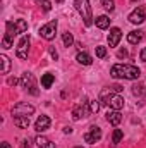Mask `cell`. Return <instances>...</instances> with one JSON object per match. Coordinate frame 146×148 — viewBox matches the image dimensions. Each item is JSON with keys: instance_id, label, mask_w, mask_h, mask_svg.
Instances as JSON below:
<instances>
[{"instance_id": "1", "label": "cell", "mask_w": 146, "mask_h": 148, "mask_svg": "<svg viewBox=\"0 0 146 148\" xmlns=\"http://www.w3.org/2000/svg\"><path fill=\"white\" fill-rule=\"evenodd\" d=\"M110 76L115 79H138L141 76V71L136 66H127V64H115L110 69Z\"/></svg>"}, {"instance_id": "2", "label": "cell", "mask_w": 146, "mask_h": 148, "mask_svg": "<svg viewBox=\"0 0 146 148\" xmlns=\"http://www.w3.org/2000/svg\"><path fill=\"white\" fill-rule=\"evenodd\" d=\"M100 102H103L105 105H108L112 110H120L124 107V98L120 95H117L112 88H105L100 93Z\"/></svg>"}, {"instance_id": "3", "label": "cell", "mask_w": 146, "mask_h": 148, "mask_svg": "<svg viewBox=\"0 0 146 148\" xmlns=\"http://www.w3.org/2000/svg\"><path fill=\"white\" fill-rule=\"evenodd\" d=\"M74 5H76L77 12L81 14V17L84 19V24L86 26H91L93 24V14H91L89 2L88 0H74Z\"/></svg>"}, {"instance_id": "4", "label": "cell", "mask_w": 146, "mask_h": 148, "mask_svg": "<svg viewBox=\"0 0 146 148\" xmlns=\"http://www.w3.org/2000/svg\"><path fill=\"white\" fill-rule=\"evenodd\" d=\"M29 35H24V36L19 40V43H17V48H16V55L21 59V60H24V59H28V53H29Z\"/></svg>"}, {"instance_id": "5", "label": "cell", "mask_w": 146, "mask_h": 148, "mask_svg": "<svg viewBox=\"0 0 146 148\" xmlns=\"http://www.w3.org/2000/svg\"><path fill=\"white\" fill-rule=\"evenodd\" d=\"M21 86L26 88L31 95H38V90H36V81H35V76L31 73H24L23 77H21Z\"/></svg>"}, {"instance_id": "6", "label": "cell", "mask_w": 146, "mask_h": 148, "mask_svg": "<svg viewBox=\"0 0 146 148\" xmlns=\"http://www.w3.org/2000/svg\"><path fill=\"white\" fill-rule=\"evenodd\" d=\"M57 35V21H50V23H46L45 26H41L40 28V36L45 38V40H53Z\"/></svg>"}, {"instance_id": "7", "label": "cell", "mask_w": 146, "mask_h": 148, "mask_svg": "<svg viewBox=\"0 0 146 148\" xmlns=\"http://www.w3.org/2000/svg\"><path fill=\"white\" fill-rule=\"evenodd\" d=\"M33 112H35V107H33V105H29V103H26V102H19L17 105H14V109H12V115H14V117H19V115H26V117H29Z\"/></svg>"}, {"instance_id": "8", "label": "cell", "mask_w": 146, "mask_h": 148, "mask_svg": "<svg viewBox=\"0 0 146 148\" xmlns=\"http://www.w3.org/2000/svg\"><path fill=\"white\" fill-rule=\"evenodd\" d=\"M102 140V129L98 126H91L86 133H84V141L89 143V145H95L96 141Z\"/></svg>"}, {"instance_id": "9", "label": "cell", "mask_w": 146, "mask_h": 148, "mask_svg": "<svg viewBox=\"0 0 146 148\" xmlns=\"http://www.w3.org/2000/svg\"><path fill=\"white\" fill-rule=\"evenodd\" d=\"M145 19H146V7L145 5H139L138 9H134L129 14V23H132V24H141V23H145Z\"/></svg>"}, {"instance_id": "10", "label": "cell", "mask_w": 146, "mask_h": 148, "mask_svg": "<svg viewBox=\"0 0 146 148\" xmlns=\"http://www.w3.org/2000/svg\"><path fill=\"white\" fill-rule=\"evenodd\" d=\"M91 114V110H89V105H76L72 109V119L74 121H81V119H84V117H88Z\"/></svg>"}, {"instance_id": "11", "label": "cell", "mask_w": 146, "mask_h": 148, "mask_svg": "<svg viewBox=\"0 0 146 148\" xmlns=\"http://www.w3.org/2000/svg\"><path fill=\"white\" fill-rule=\"evenodd\" d=\"M48 127H50V117L48 115H40L36 119V122H35V129H36L38 133H43Z\"/></svg>"}, {"instance_id": "12", "label": "cell", "mask_w": 146, "mask_h": 148, "mask_svg": "<svg viewBox=\"0 0 146 148\" xmlns=\"http://www.w3.org/2000/svg\"><path fill=\"white\" fill-rule=\"evenodd\" d=\"M120 38H122V31L119 28H112L110 35H108V45L110 47H117L119 41H120Z\"/></svg>"}, {"instance_id": "13", "label": "cell", "mask_w": 146, "mask_h": 148, "mask_svg": "<svg viewBox=\"0 0 146 148\" xmlns=\"http://www.w3.org/2000/svg\"><path fill=\"white\" fill-rule=\"evenodd\" d=\"M107 121H108L112 126H119L120 121H122V115H120V110H112L107 114Z\"/></svg>"}, {"instance_id": "14", "label": "cell", "mask_w": 146, "mask_h": 148, "mask_svg": "<svg viewBox=\"0 0 146 148\" xmlns=\"http://www.w3.org/2000/svg\"><path fill=\"white\" fill-rule=\"evenodd\" d=\"M35 141H36V145L40 148H55V143H52V141H50L46 136H43V134H38Z\"/></svg>"}, {"instance_id": "15", "label": "cell", "mask_w": 146, "mask_h": 148, "mask_svg": "<svg viewBox=\"0 0 146 148\" xmlns=\"http://www.w3.org/2000/svg\"><path fill=\"white\" fill-rule=\"evenodd\" d=\"M29 117H26V115H19V117H14V124L17 126V127H21V129H28L29 127Z\"/></svg>"}, {"instance_id": "16", "label": "cell", "mask_w": 146, "mask_h": 148, "mask_svg": "<svg viewBox=\"0 0 146 148\" xmlns=\"http://www.w3.org/2000/svg\"><path fill=\"white\" fill-rule=\"evenodd\" d=\"M143 40V31H131L129 35H127V41L131 43V45H138L139 41Z\"/></svg>"}, {"instance_id": "17", "label": "cell", "mask_w": 146, "mask_h": 148, "mask_svg": "<svg viewBox=\"0 0 146 148\" xmlns=\"http://www.w3.org/2000/svg\"><path fill=\"white\" fill-rule=\"evenodd\" d=\"M17 35V29H16V23H12V21H7L5 23V36L12 38L14 40V36Z\"/></svg>"}, {"instance_id": "18", "label": "cell", "mask_w": 146, "mask_h": 148, "mask_svg": "<svg viewBox=\"0 0 146 148\" xmlns=\"http://www.w3.org/2000/svg\"><path fill=\"white\" fill-rule=\"evenodd\" d=\"M76 59H77V62H79V64H83V66H89V64L93 62L91 55H89V53H86V52H79Z\"/></svg>"}, {"instance_id": "19", "label": "cell", "mask_w": 146, "mask_h": 148, "mask_svg": "<svg viewBox=\"0 0 146 148\" xmlns=\"http://www.w3.org/2000/svg\"><path fill=\"white\" fill-rule=\"evenodd\" d=\"M53 81H55L53 74L46 73V74H43V76H41V86H43V88H46V90H48V88H52Z\"/></svg>"}, {"instance_id": "20", "label": "cell", "mask_w": 146, "mask_h": 148, "mask_svg": "<svg viewBox=\"0 0 146 148\" xmlns=\"http://www.w3.org/2000/svg\"><path fill=\"white\" fill-rule=\"evenodd\" d=\"M95 23H96V28H100V29H107V28L110 26L108 16H98Z\"/></svg>"}, {"instance_id": "21", "label": "cell", "mask_w": 146, "mask_h": 148, "mask_svg": "<svg viewBox=\"0 0 146 148\" xmlns=\"http://www.w3.org/2000/svg\"><path fill=\"white\" fill-rule=\"evenodd\" d=\"M0 62H2V71L0 73L2 74H9V71H10V59L7 57V55H0Z\"/></svg>"}, {"instance_id": "22", "label": "cell", "mask_w": 146, "mask_h": 148, "mask_svg": "<svg viewBox=\"0 0 146 148\" xmlns=\"http://www.w3.org/2000/svg\"><path fill=\"white\" fill-rule=\"evenodd\" d=\"M16 29H17V35H21V33H26V31H28V23H26L24 19H19V21H16Z\"/></svg>"}, {"instance_id": "23", "label": "cell", "mask_w": 146, "mask_h": 148, "mask_svg": "<svg viewBox=\"0 0 146 148\" xmlns=\"http://www.w3.org/2000/svg\"><path fill=\"white\" fill-rule=\"evenodd\" d=\"M62 41H64V45H65V47H71V45L74 43V36H72V33L65 31V33L62 35Z\"/></svg>"}, {"instance_id": "24", "label": "cell", "mask_w": 146, "mask_h": 148, "mask_svg": "<svg viewBox=\"0 0 146 148\" xmlns=\"http://www.w3.org/2000/svg\"><path fill=\"white\" fill-rule=\"evenodd\" d=\"M124 138V133L120 129H115L113 134H112V143H120V140Z\"/></svg>"}, {"instance_id": "25", "label": "cell", "mask_w": 146, "mask_h": 148, "mask_svg": "<svg viewBox=\"0 0 146 148\" xmlns=\"http://www.w3.org/2000/svg\"><path fill=\"white\" fill-rule=\"evenodd\" d=\"M88 105H89L91 114H96V112L100 110V100H91V102H88Z\"/></svg>"}, {"instance_id": "26", "label": "cell", "mask_w": 146, "mask_h": 148, "mask_svg": "<svg viewBox=\"0 0 146 148\" xmlns=\"http://www.w3.org/2000/svg\"><path fill=\"white\" fill-rule=\"evenodd\" d=\"M132 93H134L136 97H138V95H139V97H143V95L146 93V90H145V86H143V84H136V86L132 88Z\"/></svg>"}, {"instance_id": "27", "label": "cell", "mask_w": 146, "mask_h": 148, "mask_svg": "<svg viewBox=\"0 0 146 148\" xmlns=\"http://www.w3.org/2000/svg\"><path fill=\"white\" fill-rule=\"evenodd\" d=\"M96 57L105 59V57H107V48H105V47H96Z\"/></svg>"}, {"instance_id": "28", "label": "cell", "mask_w": 146, "mask_h": 148, "mask_svg": "<svg viewBox=\"0 0 146 148\" xmlns=\"http://www.w3.org/2000/svg\"><path fill=\"white\" fill-rule=\"evenodd\" d=\"M12 47V38H9V36H3V40H2V48H10Z\"/></svg>"}, {"instance_id": "29", "label": "cell", "mask_w": 146, "mask_h": 148, "mask_svg": "<svg viewBox=\"0 0 146 148\" xmlns=\"http://www.w3.org/2000/svg\"><path fill=\"white\" fill-rule=\"evenodd\" d=\"M100 2L107 10H113V0H100Z\"/></svg>"}, {"instance_id": "30", "label": "cell", "mask_w": 146, "mask_h": 148, "mask_svg": "<svg viewBox=\"0 0 146 148\" xmlns=\"http://www.w3.org/2000/svg\"><path fill=\"white\" fill-rule=\"evenodd\" d=\"M40 5H41V9H43V10H50V9H52V3H50L48 0H41V2H40Z\"/></svg>"}, {"instance_id": "31", "label": "cell", "mask_w": 146, "mask_h": 148, "mask_svg": "<svg viewBox=\"0 0 146 148\" xmlns=\"http://www.w3.org/2000/svg\"><path fill=\"white\" fill-rule=\"evenodd\" d=\"M21 148H33V141L28 138V140H23V145H21Z\"/></svg>"}, {"instance_id": "32", "label": "cell", "mask_w": 146, "mask_h": 148, "mask_svg": "<svg viewBox=\"0 0 146 148\" xmlns=\"http://www.w3.org/2000/svg\"><path fill=\"white\" fill-rule=\"evenodd\" d=\"M7 83H9L10 86H16V84L19 83V79H17V77H9V81H7Z\"/></svg>"}, {"instance_id": "33", "label": "cell", "mask_w": 146, "mask_h": 148, "mask_svg": "<svg viewBox=\"0 0 146 148\" xmlns=\"http://www.w3.org/2000/svg\"><path fill=\"white\" fill-rule=\"evenodd\" d=\"M139 57H141V60H143V62H146V48H143V50H141Z\"/></svg>"}, {"instance_id": "34", "label": "cell", "mask_w": 146, "mask_h": 148, "mask_svg": "<svg viewBox=\"0 0 146 148\" xmlns=\"http://www.w3.org/2000/svg\"><path fill=\"white\" fill-rule=\"evenodd\" d=\"M50 53H52V57H53V59L57 60V57H59V53H57V50H55V48H50Z\"/></svg>"}, {"instance_id": "35", "label": "cell", "mask_w": 146, "mask_h": 148, "mask_svg": "<svg viewBox=\"0 0 146 148\" xmlns=\"http://www.w3.org/2000/svg\"><path fill=\"white\" fill-rule=\"evenodd\" d=\"M119 55H120V57H126V55H127V52H126V50H120V52H119Z\"/></svg>"}, {"instance_id": "36", "label": "cell", "mask_w": 146, "mask_h": 148, "mask_svg": "<svg viewBox=\"0 0 146 148\" xmlns=\"http://www.w3.org/2000/svg\"><path fill=\"white\" fill-rule=\"evenodd\" d=\"M64 133H67V134H71V133H72V129H71V127H64Z\"/></svg>"}, {"instance_id": "37", "label": "cell", "mask_w": 146, "mask_h": 148, "mask_svg": "<svg viewBox=\"0 0 146 148\" xmlns=\"http://www.w3.org/2000/svg\"><path fill=\"white\" fill-rule=\"evenodd\" d=\"M2 148H10V145H9L7 141H3V143H2Z\"/></svg>"}, {"instance_id": "38", "label": "cell", "mask_w": 146, "mask_h": 148, "mask_svg": "<svg viewBox=\"0 0 146 148\" xmlns=\"http://www.w3.org/2000/svg\"><path fill=\"white\" fill-rule=\"evenodd\" d=\"M74 148H83V147H74Z\"/></svg>"}, {"instance_id": "39", "label": "cell", "mask_w": 146, "mask_h": 148, "mask_svg": "<svg viewBox=\"0 0 146 148\" xmlns=\"http://www.w3.org/2000/svg\"><path fill=\"white\" fill-rule=\"evenodd\" d=\"M131 2H138V0H131Z\"/></svg>"}, {"instance_id": "40", "label": "cell", "mask_w": 146, "mask_h": 148, "mask_svg": "<svg viewBox=\"0 0 146 148\" xmlns=\"http://www.w3.org/2000/svg\"><path fill=\"white\" fill-rule=\"evenodd\" d=\"M57 2H62V0H57Z\"/></svg>"}]
</instances>
